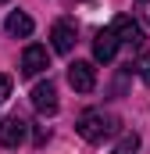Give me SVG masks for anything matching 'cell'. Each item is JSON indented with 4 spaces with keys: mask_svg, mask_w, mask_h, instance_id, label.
Listing matches in <instances>:
<instances>
[{
    "mask_svg": "<svg viewBox=\"0 0 150 154\" xmlns=\"http://www.w3.org/2000/svg\"><path fill=\"white\" fill-rule=\"evenodd\" d=\"M79 136L82 140H89V143H100V140H107L118 133V118L107 115V111H86V115L79 118Z\"/></svg>",
    "mask_w": 150,
    "mask_h": 154,
    "instance_id": "cell-1",
    "label": "cell"
},
{
    "mask_svg": "<svg viewBox=\"0 0 150 154\" xmlns=\"http://www.w3.org/2000/svg\"><path fill=\"white\" fill-rule=\"evenodd\" d=\"M25 136H29V122L25 118H4L0 122V143L7 147V151H14V147H22L25 143Z\"/></svg>",
    "mask_w": 150,
    "mask_h": 154,
    "instance_id": "cell-2",
    "label": "cell"
},
{
    "mask_svg": "<svg viewBox=\"0 0 150 154\" xmlns=\"http://www.w3.org/2000/svg\"><path fill=\"white\" fill-rule=\"evenodd\" d=\"M68 82H72V90H79V93H93V86H97V68H93L89 61H72V65H68Z\"/></svg>",
    "mask_w": 150,
    "mask_h": 154,
    "instance_id": "cell-3",
    "label": "cell"
},
{
    "mask_svg": "<svg viewBox=\"0 0 150 154\" xmlns=\"http://www.w3.org/2000/svg\"><path fill=\"white\" fill-rule=\"evenodd\" d=\"M43 68H50V54H46V47H39V43L25 47V54H22V75L32 79V75H39Z\"/></svg>",
    "mask_w": 150,
    "mask_h": 154,
    "instance_id": "cell-4",
    "label": "cell"
},
{
    "mask_svg": "<svg viewBox=\"0 0 150 154\" xmlns=\"http://www.w3.org/2000/svg\"><path fill=\"white\" fill-rule=\"evenodd\" d=\"M32 108H36L39 115H57V86L50 79L39 82V86H32Z\"/></svg>",
    "mask_w": 150,
    "mask_h": 154,
    "instance_id": "cell-5",
    "label": "cell"
},
{
    "mask_svg": "<svg viewBox=\"0 0 150 154\" xmlns=\"http://www.w3.org/2000/svg\"><path fill=\"white\" fill-rule=\"evenodd\" d=\"M118 43H122V39H118V32H114V29H100V32L93 36V54H97V61H104V65H107V61H114Z\"/></svg>",
    "mask_w": 150,
    "mask_h": 154,
    "instance_id": "cell-6",
    "label": "cell"
},
{
    "mask_svg": "<svg viewBox=\"0 0 150 154\" xmlns=\"http://www.w3.org/2000/svg\"><path fill=\"white\" fill-rule=\"evenodd\" d=\"M111 29L118 32V39H122V43H132V47H140V43L147 39V36H143V29H140V22H132L129 14H118Z\"/></svg>",
    "mask_w": 150,
    "mask_h": 154,
    "instance_id": "cell-7",
    "label": "cell"
},
{
    "mask_svg": "<svg viewBox=\"0 0 150 154\" xmlns=\"http://www.w3.org/2000/svg\"><path fill=\"white\" fill-rule=\"evenodd\" d=\"M50 39H54V50H57V54H68V50L75 47V25L57 22V25L50 29Z\"/></svg>",
    "mask_w": 150,
    "mask_h": 154,
    "instance_id": "cell-8",
    "label": "cell"
},
{
    "mask_svg": "<svg viewBox=\"0 0 150 154\" xmlns=\"http://www.w3.org/2000/svg\"><path fill=\"white\" fill-rule=\"evenodd\" d=\"M32 29H36V25H32V18H29L25 11H11V14H7V32H11V36H32Z\"/></svg>",
    "mask_w": 150,
    "mask_h": 154,
    "instance_id": "cell-9",
    "label": "cell"
},
{
    "mask_svg": "<svg viewBox=\"0 0 150 154\" xmlns=\"http://www.w3.org/2000/svg\"><path fill=\"white\" fill-rule=\"evenodd\" d=\"M136 151H140V136L136 133H125L118 140V147H114V154H136Z\"/></svg>",
    "mask_w": 150,
    "mask_h": 154,
    "instance_id": "cell-10",
    "label": "cell"
},
{
    "mask_svg": "<svg viewBox=\"0 0 150 154\" xmlns=\"http://www.w3.org/2000/svg\"><path fill=\"white\" fill-rule=\"evenodd\" d=\"M136 14L143 25H150V0H136Z\"/></svg>",
    "mask_w": 150,
    "mask_h": 154,
    "instance_id": "cell-11",
    "label": "cell"
},
{
    "mask_svg": "<svg viewBox=\"0 0 150 154\" xmlns=\"http://www.w3.org/2000/svg\"><path fill=\"white\" fill-rule=\"evenodd\" d=\"M136 68H140V79L150 86V54H143V57H140V65H136Z\"/></svg>",
    "mask_w": 150,
    "mask_h": 154,
    "instance_id": "cell-12",
    "label": "cell"
},
{
    "mask_svg": "<svg viewBox=\"0 0 150 154\" xmlns=\"http://www.w3.org/2000/svg\"><path fill=\"white\" fill-rule=\"evenodd\" d=\"M7 97H11V75H4V72H0V104H4Z\"/></svg>",
    "mask_w": 150,
    "mask_h": 154,
    "instance_id": "cell-13",
    "label": "cell"
},
{
    "mask_svg": "<svg viewBox=\"0 0 150 154\" xmlns=\"http://www.w3.org/2000/svg\"><path fill=\"white\" fill-rule=\"evenodd\" d=\"M0 4H7V0H0Z\"/></svg>",
    "mask_w": 150,
    "mask_h": 154,
    "instance_id": "cell-14",
    "label": "cell"
}]
</instances>
